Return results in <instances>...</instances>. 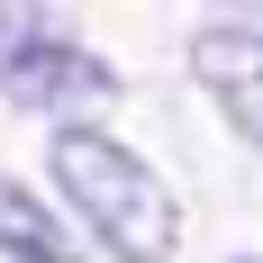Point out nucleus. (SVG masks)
I'll return each mask as SVG.
<instances>
[{
  "label": "nucleus",
  "instance_id": "nucleus-1",
  "mask_svg": "<svg viewBox=\"0 0 263 263\" xmlns=\"http://www.w3.org/2000/svg\"><path fill=\"white\" fill-rule=\"evenodd\" d=\"M46 163H54V191L82 209V227H91L118 263H163L182 245V200H173V182H163L136 145L64 118V127L46 136Z\"/></svg>",
  "mask_w": 263,
  "mask_h": 263
},
{
  "label": "nucleus",
  "instance_id": "nucleus-2",
  "mask_svg": "<svg viewBox=\"0 0 263 263\" xmlns=\"http://www.w3.org/2000/svg\"><path fill=\"white\" fill-rule=\"evenodd\" d=\"M0 91L18 109H36V118H64V109H100L118 100V64H100L91 46H73V36H36V46H18L9 64H0Z\"/></svg>",
  "mask_w": 263,
  "mask_h": 263
},
{
  "label": "nucleus",
  "instance_id": "nucleus-6",
  "mask_svg": "<svg viewBox=\"0 0 263 263\" xmlns=\"http://www.w3.org/2000/svg\"><path fill=\"white\" fill-rule=\"evenodd\" d=\"M227 263H263V254H227Z\"/></svg>",
  "mask_w": 263,
  "mask_h": 263
},
{
  "label": "nucleus",
  "instance_id": "nucleus-4",
  "mask_svg": "<svg viewBox=\"0 0 263 263\" xmlns=\"http://www.w3.org/2000/svg\"><path fill=\"white\" fill-rule=\"evenodd\" d=\"M0 254L9 263H82V245H73V227H64L27 182L0 173Z\"/></svg>",
  "mask_w": 263,
  "mask_h": 263
},
{
  "label": "nucleus",
  "instance_id": "nucleus-5",
  "mask_svg": "<svg viewBox=\"0 0 263 263\" xmlns=\"http://www.w3.org/2000/svg\"><path fill=\"white\" fill-rule=\"evenodd\" d=\"M46 0H0V64H9V54H18V46H36V36H46Z\"/></svg>",
  "mask_w": 263,
  "mask_h": 263
},
{
  "label": "nucleus",
  "instance_id": "nucleus-3",
  "mask_svg": "<svg viewBox=\"0 0 263 263\" xmlns=\"http://www.w3.org/2000/svg\"><path fill=\"white\" fill-rule=\"evenodd\" d=\"M191 73H200V91L227 109V127L263 155V27L254 18H209L191 36Z\"/></svg>",
  "mask_w": 263,
  "mask_h": 263
},
{
  "label": "nucleus",
  "instance_id": "nucleus-7",
  "mask_svg": "<svg viewBox=\"0 0 263 263\" xmlns=\"http://www.w3.org/2000/svg\"><path fill=\"white\" fill-rule=\"evenodd\" d=\"M254 27H263V0H254Z\"/></svg>",
  "mask_w": 263,
  "mask_h": 263
}]
</instances>
